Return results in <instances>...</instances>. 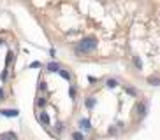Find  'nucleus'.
<instances>
[{"mask_svg": "<svg viewBox=\"0 0 160 140\" xmlns=\"http://www.w3.org/2000/svg\"><path fill=\"white\" fill-rule=\"evenodd\" d=\"M95 47H97V39L95 37H86V39H83L81 42L76 44L74 51H76V54H88Z\"/></svg>", "mask_w": 160, "mask_h": 140, "instance_id": "f257e3e1", "label": "nucleus"}, {"mask_svg": "<svg viewBox=\"0 0 160 140\" xmlns=\"http://www.w3.org/2000/svg\"><path fill=\"white\" fill-rule=\"evenodd\" d=\"M136 110H137V116H139V119H142V117L146 116V110H148L146 102H139V103H137V107H136Z\"/></svg>", "mask_w": 160, "mask_h": 140, "instance_id": "f03ea898", "label": "nucleus"}, {"mask_svg": "<svg viewBox=\"0 0 160 140\" xmlns=\"http://www.w3.org/2000/svg\"><path fill=\"white\" fill-rule=\"evenodd\" d=\"M0 114L5 116V117H16V116L20 114V110H16V109H2L0 110Z\"/></svg>", "mask_w": 160, "mask_h": 140, "instance_id": "7ed1b4c3", "label": "nucleus"}, {"mask_svg": "<svg viewBox=\"0 0 160 140\" xmlns=\"http://www.w3.org/2000/svg\"><path fill=\"white\" fill-rule=\"evenodd\" d=\"M58 68H60V65H58L56 61H53V63H48V65H46V70H48V72H58Z\"/></svg>", "mask_w": 160, "mask_h": 140, "instance_id": "20e7f679", "label": "nucleus"}, {"mask_svg": "<svg viewBox=\"0 0 160 140\" xmlns=\"http://www.w3.org/2000/svg\"><path fill=\"white\" fill-rule=\"evenodd\" d=\"M0 140H18V137H16L12 131H9V133H4V135H0Z\"/></svg>", "mask_w": 160, "mask_h": 140, "instance_id": "39448f33", "label": "nucleus"}, {"mask_svg": "<svg viewBox=\"0 0 160 140\" xmlns=\"http://www.w3.org/2000/svg\"><path fill=\"white\" fill-rule=\"evenodd\" d=\"M79 124H81V128H83V130H90V128H91V123L88 119H81Z\"/></svg>", "mask_w": 160, "mask_h": 140, "instance_id": "423d86ee", "label": "nucleus"}, {"mask_svg": "<svg viewBox=\"0 0 160 140\" xmlns=\"http://www.w3.org/2000/svg\"><path fill=\"white\" fill-rule=\"evenodd\" d=\"M85 103H86V107H88V109H93V107H95V100H93L91 96H88V98H86V102H85Z\"/></svg>", "mask_w": 160, "mask_h": 140, "instance_id": "0eeeda50", "label": "nucleus"}, {"mask_svg": "<svg viewBox=\"0 0 160 140\" xmlns=\"http://www.w3.org/2000/svg\"><path fill=\"white\" fill-rule=\"evenodd\" d=\"M58 74H60L62 77H63V79H67V81L70 79V74L67 72V70H62V68H58Z\"/></svg>", "mask_w": 160, "mask_h": 140, "instance_id": "6e6552de", "label": "nucleus"}, {"mask_svg": "<svg viewBox=\"0 0 160 140\" xmlns=\"http://www.w3.org/2000/svg\"><path fill=\"white\" fill-rule=\"evenodd\" d=\"M40 121H42L44 124H50V116H48L46 112H42V114H40Z\"/></svg>", "mask_w": 160, "mask_h": 140, "instance_id": "1a4fd4ad", "label": "nucleus"}, {"mask_svg": "<svg viewBox=\"0 0 160 140\" xmlns=\"http://www.w3.org/2000/svg\"><path fill=\"white\" fill-rule=\"evenodd\" d=\"M72 140H83V135H81L79 131H74L72 133Z\"/></svg>", "mask_w": 160, "mask_h": 140, "instance_id": "9d476101", "label": "nucleus"}, {"mask_svg": "<svg viewBox=\"0 0 160 140\" xmlns=\"http://www.w3.org/2000/svg\"><path fill=\"white\" fill-rule=\"evenodd\" d=\"M107 86H109V88H116V86H118V82H116L114 79H109V81H107Z\"/></svg>", "mask_w": 160, "mask_h": 140, "instance_id": "9b49d317", "label": "nucleus"}, {"mask_svg": "<svg viewBox=\"0 0 160 140\" xmlns=\"http://www.w3.org/2000/svg\"><path fill=\"white\" fill-rule=\"evenodd\" d=\"M37 105H39V107H44V105H46V98H42V96H40L39 100H37Z\"/></svg>", "mask_w": 160, "mask_h": 140, "instance_id": "f8f14e48", "label": "nucleus"}, {"mask_svg": "<svg viewBox=\"0 0 160 140\" xmlns=\"http://www.w3.org/2000/svg\"><path fill=\"white\" fill-rule=\"evenodd\" d=\"M127 93H129V95H132V96H136V95H137V91L134 90V88H127Z\"/></svg>", "mask_w": 160, "mask_h": 140, "instance_id": "ddd939ff", "label": "nucleus"}, {"mask_svg": "<svg viewBox=\"0 0 160 140\" xmlns=\"http://www.w3.org/2000/svg\"><path fill=\"white\" fill-rule=\"evenodd\" d=\"M0 79L4 81V82L7 81V68H5V70H4V72H2V75H0Z\"/></svg>", "mask_w": 160, "mask_h": 140, "instance_id": "4468645a", "label": "nucleus"}, {"mask_svg": "<svg viewBox=\"0 0 160 140\" xmlns=\"http://www.w3.org/2000/svg\"><path fill=\"white\" fill-rule=\"evenodd\" d=\"M134 63H136V67H137V68H141V67H142V65H141V61H139V58H137V56H134Z\"/></svg>", "mask_w": 160, "mask_h": 140, "instance_id": "2eb2a0df", "label": "nucleus"}, {"mask_svg": "<svg viewBox=\"0 0 160 140\" xmlns=\"http://www.w3.org/2000/svg\"><path fill=\"white\" fill-rule=\"evenodd\" d=\"M150 82L153 84V86H158V79H157V77H151V79H150Z\"/></svg>", "mask_w": 160, "mask_h": 140, "instance_id": "dca6fc26", "label": "nucleus"}, {"mask_svg": "<svg viewBox=\"0 0 160 140\" xmlns=\"http://www.w3.org/2000/svg\"><path fill=\"white\" fill-rule=\"evenodd\" d=\"M63 128H65L63 123H58V124H56V131H63Z\"/></svg>", "mask_w": 160, "mask_h": 140, "instance_id": "f3484780", "label": "nucleus"}, {"mask_svg": "<svg viewBox=\"0 0 160 140\" xmlns=\"http://www.w3.org/2000/svg\"><path fill=\"white\" fill-rule=\"evenodd\" d=\"M69 93H70V96H72V98H74V96H76V90H74V86H70Z\"/></svg>", "mask_w": 160, "mask_h": 140, "instance_id": "a211bd4d", "label": "nucleus"}, {"mask_svg": "<svg viewBox=\"0 0 160 140\" xmlns=\"http://www.w3.org/2000/svg\"><path fill=\"white\" fill-rule=\"evenodd\" d=\"M39 88L42 91H46V88H48V86H46V82H44V81H40V86H39Z\"/></svg>", "mask_w": 160, "mask_h": 140, "instance_id": "6ab92c4d", "label": "nucleus"}, {"mask_svg": "<svg viewBox=\"0 0 160 140\" xmlns=\"http://www.w3.org/2000/svg\"><path fill=\"white\" fill-rule=\"evenodd\" d=\"M30 67H32V68H34V67H35V68H39V67H40V63H37V61H35V63H32Z\"/></svg>", "mask_w": 160, "mask_h": 140, "instance_id": "aec40b11", "label": "nucleus"}, {"mask_svg": "<svg viewBox=\"0 0 160 140\" xmlns=\"http://www.w3.org/2000/svg\"><path fill=\"white\" fill-rule=\"evenodd\" d=\"M0 100H4V90L0 88Z\"/></svg>", "mask_w": 160, "mask_h": 140, "instance_id": "412c9836", "label": "nucleus"}, {"mask_svg": "<svg viewBox=\"0 0 160 140\" xmlns=\"http://www.w3.org/2000/svg\"><path fill=\"white\" fill-rule=\"evenodd\" d=\"M0 44H4V39H0Z\"/></svg>", "mask_w": 160, "mask_h": 140, "instance_id": "4be33fe9", "label": "nucleus"}]
</instances>
